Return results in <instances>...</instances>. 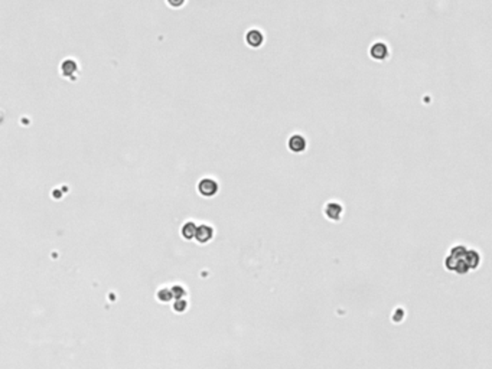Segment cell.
<instances>
[{"mask_svg": "<svg viewBox=\"0 0 492 369\" xmlns=\"http://www.w3.org/2000/svg\"><path fill=\"white\" fill-rule=\"evenodd\" d=\"M443 267L456 276H468L472 273L471 261H469V246L465 244H455L450 246L446 258L443 260Z\"/></svg>", "mask_w": 492, "mask_h": 369, "instance_id": "obj_1", "label": "cell"}, {"mask_svg": "<svg viewBox=\"0 0 492 369\" xmlns=\"http://www.w3.org/2000/svg\"><path fill=\"white\" fill-rule=\"evenodd\" d=\"M219 190V184L213 178H204L198 182V192L204 198H213Z\"/></svg>", "mask_w": 492, "mask_h": 369, "instance_id": "obj_2", "label": "cell"}, {"mask_svg": "<svg viewBox=\"0 0 492 369\" xmlns=\"http://www.w3.org/2000/svg\"><path fill=\"white\" fill-rule=\"evenodd\" d=\"M323 215L326 216V219H329L332 222H338L342 219V215H343V205L337 202V201H331V202L325 204Z\"/></svg>", "mask_w": 492, "mask_h": 369, "instance_id": "obj_3", "label": "cell"}, {"mask_svg": "<svg viewBox=\"0 0 492 369\" xmlns=\"http://www.w3.org/2000/svg\"><path fill=\"white\" fill-rule=\"evenodd\" d=\"M287 147L292 153H303L308 147V142L302 134H292L287 140Z\"/></svg>", "mask_w": 492, "mask_h": 369, "instance_id": "obj_4", "label": "cell"}, {"mask_svg": "<svg viewBox=\"0 0 492 369\" xmlns=\"http://www.w3.org/2000/svg\"><path fill=\"white\" fill-rule=\"evenodd\" d=\"M213 238H214V228H213L211 225H207V224L198 225V228H196V235H195L196 243H199V244H207V243H210Z\"/></svg>", "mask_w": 492, "mask_h": 369, "instance_id": "obj_5", "label": "cell"}, {"mask_svg": "<svg viewBox=\"0 0 492 369\" xmlns=\"http://www.w3.org/2000/svg\"><path fill=\"white\" fill-rule=\"evenodd\" d=\"M246 42L250 48H260L264 43V35L260 29H250L246 33Z\"/></svg>", "mask_w": 492, "mask_h": 369, "instance_id": "obj_6", "label": "cell"}, {"mask_svg": "<svg viewBox=\"0 0 492 369\" xmlns=\"http://www.w3.org/2000/svg\"><path fill=\"white\" fill-rule=\"evenodd\" d=\"M77 71H78V63H77L75 60H72V58H66V60L62 61L61 63L62 77H65V78H72V80H74V75L77 74Z\"/></svg>", "mask_w": 492, "mask_h": 369, "instance_id": "obj_7", "label": "cell"}, {"mask_svg": "<svg viewBox=\"0 0 492 369\" xmlns=\"http://www.w3.org/2000/svg\"><path fill=\"white\" fill-rule=\"evenodd\" d=\"M371 57L377 61H383L388 57V48L384 43H374L371 48Z\"/></svg>", "mask_w": 492, "mask_h": 369, "instance_id": "obj_8", "label": "cell"}, {"mask_svg": "<svg viewBox=\"0 0 492 369\" xmlns=\"http://www.w3.org/2000/svg\"><path fill=\"white\" fill-rule=\"evenodd\" d=\"M196 228H198V226L195 225V222L188 221V222H185L184 225H182V228H181V234H182V237H184L185 240H195Z\"/></svg>", "mask_w": 492, "mask_h": 369, "instance_id": "obj_9", "label": "cell"}, {"mask_svg": "<svg viewBox=\"0 0 492 369\" xmlns=\"http://www.w3.org/2000/svg\"><path fill=\"white\" fill-rule=\"evenodd\" d=\"M173 299V294H172V290L168 288V287H163V288H159L157 291V300L162 302V303H168Z\"/></svg>", "mask_w": 492, "mask_h": 369, "instance_id": "obj_10", "label": "cell"}, {"mask_svg": "<svg viewBox=\"0 0 492 369\" xmlns=\"http://www.w3.org/2000/svg\"><path fill=\"white\" fill-rule=\"evenodd\" d=\"M406 317V310L403 308H397L394 311H393V316H391V322L394 325H400L401 322L404 320Z\"/></svg>", "mask_w": 492, "mask_h": 369, "instance_id": "obj_11", "label": "cell"}, {"mask_svg": "<svg viewBox=\"0 0 492 369\" xmlns=\"http://www.w3.org/2000/svg\"><path fill=\"white\" fill-rule=\"evenodd\" d=\"M171 290H172L173 299H184L185 296H186V290H185L181 284H173V286L171 287Z\"/></svg>", "mask_w": 492, "mask_h": 369, "instance_id": "obj_12", "label": "cell"}, {"mask_svg": "<svg viewBox=\"0 0 492 369\" xmlns=\"http://www.w3.org/2000/svg\"><path fill=\"white\" fill-rule=\"evenodd\" d=\"M184 299H175V303H173V310H175L176 313H184L185 310L188 308V302H186V300H184Z\"/></svg>", "mask_w": 492, "mask_h": 369, "instance_id": "obj_13", "label": "cell"}, {"mask_svg": "<svg viewBox=\"0 0 492 369\" xmlns=\"http://www.w3.org/2000/svg\"><path fill=\"white\" fill-rule=\"evenodd\" d=\"M166 1L173 9H179V7H182L185 3H186V0H166Z\"/></svg>", "mask_w": 492, "mask_h": 369, "instance_id": "obj_14", "label": "cell"}]
</instances>
